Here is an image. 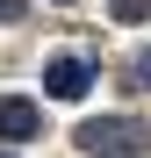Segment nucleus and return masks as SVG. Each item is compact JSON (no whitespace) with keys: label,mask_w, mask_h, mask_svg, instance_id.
I'll list each match as a JSON object with an SVG mask.
<instances>
[{"label":"nucleus","mask_w":151,"mask_h":158,"mask_svg":"<svg viewBox=\"0 0 151 158\" xmlns=\"http://www.w3.org/2000/svg\"><path fill=\"white\" fill-rule=\"evenodd\" d=\"M72 144L86 158H144L151 151V122L144 115H86L72 129Z\"/></svg>","instance_id":"1"},{"label":"nucleus","mask_w":151,"mask_h":158,"mask_svg":"<svg viewBox=\"0 0 151 158\" xmlns=\"http://www.w3.org/2000/svg\"><path fill=\"white\" fill-rule=\"evenodd\" d=\"M86 86H94V58H79V50H65V58L43 65V94L50 101H79Z\"/></svg>","instance_id":"2"},{"label":"nucleus","mask_w":151,"mask_h":158,"mask_svg":"<svg viewBox=\"0 0 151 158\" xmlns=\"http://www.w3.org/2000/svg\"><path fill=\"white\" fill-rule=\"evenodd\" d=\"M36 129H43V108H36V101H0V137H7V144H29Z\"/></svg>","instance_id":"3"},{"label":"nucleus","mask_w":151,"mask_h":158,"mask_svg":"<svg viewBox=\"0 0 151 158\" xmlns=\"http://www.w3.org/2000/svg\"><path fill=\"white\" fill-rule=\"evenodd\" d=\"M151 15V0H115V22H144Z\"/></svg>","instance_id":"4"},{"label":"nucleus","mask_w":151,"mask_h":158,"mask_svg":"<svg viewBox=\"0 0 151 158\" xmlns=\"http://www.w3.org/2000/svg\"><path fill=\"white\" fill-rule=\"evenodd\" d=\"M130 79H137V86H151V50H137V65H130Z\"/></svg>","instance_id":"5"},{"label":"nucleus","mask_w":151,"mask_h":158,"mask_svg":"<svg viewBox=\"0 0 151 158\" xmlns=\"http://www.w3.org/2000/svg\"><path fill=\"white\" fill-rule=\"evenodd\" d=\"M29 15V0H0V22H22Z\"/></svg>","instance_id":"6"},{"label":"nucleus","mask_w":151,"mask_h":158,"mask_svg":"<svg viewBox=\"0 0 151 158\" xmlns=\"http://www.w3.org/2000/svg\"><path fill=\"white\" fill-rule=\"evenodd\" d=\"M50 7H72V0H50Z\"/></svg>","instance_id":"7"},{"label":"nucleus","mask_w":151,"mask_h":158,"mask_svg":"<svg viewBox=\"0 0 151 158\" xmlns=\"http://www.w3.org/2000/svg\"><path fill=\"white\" fill-rule=\"evenodd\" d=\"M0 158H7V151H0Z\"/></svg>","instance_id":"8"}]
</instances>
